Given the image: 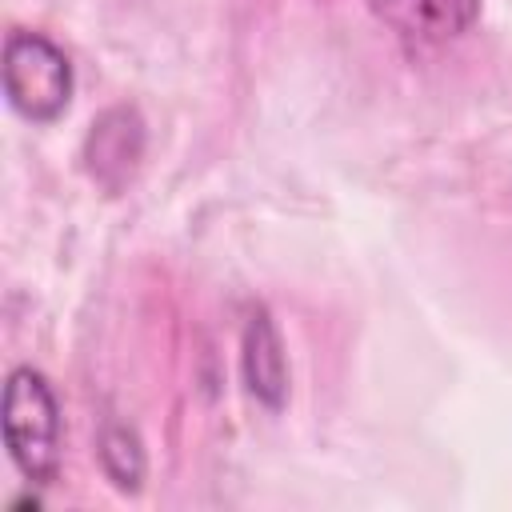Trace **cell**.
Instances as JSON below:
<instances>
[{"label":"cell","mask_w":512,"mask_h":512,"mask_svg":"<svg viewBox=\"0 0 512 512\" xmlns=\"http://www.w3.org/2000/svg\"><path fill=\"white\" fill-rule=\"evenodd\" d=\"M0 428L12 464L28 484H52L60 472V404L44 372L20 364L4 380Z\"/></svg>","instance_id":"6da1fadb"},{"label":"cell","mask_w":512,"mask_h":512,"mask_svg":"<svg viewBox=\"0 0 512 512\" xmlns=\"http://www.w3.org/2000/svg\"><path fill=\"white\" fill-rule=\"evenodd\" d=\"M4 96L12 112L32 124L56 120L72 100V64L64 48H56L40 32H8L4 36Z\"/></svg>","instance_id":"7a4b0ae2"},{"label":"cell","mask_w":512,"mask_h":512,"mask_svg":"<svg viewBox=\"0 0 512 512\" xmlns=\"http://www.w3.org/2000/svg\"><path fill=\"white\" fill-rule=\"evenodd\" d=\"M368 8L412 44L456 40L480 16V0H368Z\"/></svg>","instance_id":"3957f363"},{"label":"cell","mask_w":512,"mask_h":512,"mask_svg":"<svg viewBox=\"0 0 512 512\" xmlns=\"http://www.w3.org/2000/svg\"><path fill=\"white\" fill-rule=\"evenodd\" d=\"M144 152V120L136 116V108H108L92 132H88V144H84V160H88V172L96 184H104L108 192H116L136 160Z\"/></svg>","instance_id":"277c9868"},{"label":"cell","mask_w":512,"mask_h":512,"mask_svg":"<svg viewBox=\"0 0 512 512\" xmlns=\"http://www.w3.org/2000/svg\"><path fill=\"white\" fill-rule=\"evenodd\" d=\"M240 368H244V384L248 392L264 404V408H284L288 400V360H284V344L280 332L272 324V316L264 308H256L244 324V340H240Z\"/></svg>","instance_id":"5b68a950"},{"label":"cell","mask_w":512,"mask_h":512,"mask_svg":"<svg viewBox=\"0 0 512 512\" xmlns=\"http://www.w3.org/2000/svg\"><path fill=\"white\" fill-rule=\"evenodd\" d=\"M100 464H104V472H108V480L116 488L136 492L140 480H144V448H140V436L128 424H120V420L104 424V432H100Z\"/></svg>","instance_id":"8992f818"}]
</instances>
